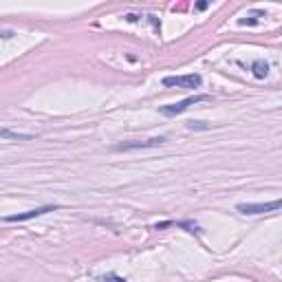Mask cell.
Here are the masks:
<instances>
[{
    "instance_id": "obj_7",
    "label": "cell",
    "mask_w": 282,
    "mask_h": 282,
    "mask_svg": "<svg viewBox=\"0 0 282 282\" xmlns=\"http://www.w3.org/2000/svg\"><path fill=\"white\" fill-rule=\"evenodd\" d=\"M260 18H265V11H260V9H256V11H249V16H245V18H240L238 20V25H258L260 22Z\"/></svg>"
},
{
    "instance_id": "obj_6",
    "label": "cell",
    "mask_w": 282,
    "mask_h": 282,
    "mask_svg": "<svg viewBox=\"0 0 282 282\" xmlns=\"http://www.w3.org/2000/svg\"><path fill=\"white\" fill-rule=\"evenodd\" d=\"M251 73H254V77L263 79V77H267V73H269V64H267L265 60H256L254 64H251Z\"/></svg>"
},
{
    "instance_id": "obj_4",
    "label": "cell",
    "mask_w": 282,
    "mask_h": 282,
    "mask_svg": "<svg viewBox=\"0 0 282 282\" xmlns=\"http://www.w3.org/2000/svg\"><path fill=\"white\" fill-rule=\"evenodd\" d=\"M57 205H42V207H35V210H29V212H22V214H11V216H5V223H25V220H31V218H38L42 214H49V212H55Z\"/></svg>"
},
{
    "instance_id": "obj_1",
    "label": "cell",
    "mask_w": 282,
    "mask_h": 282,
    "mask_svg": "<svg viewBox=\"0 0 282 282\" xmlns=\"http://www.w3.org/2000/svg\"><path fill=\"white\" fill-rule=\"evenodd\" d=\"M210 97L207 95H194V97H188V99H181V102H176V104H170V106H161V115H166V117H174V115H181L185 113L190 106H194V104L198 102H207Z\"/></svg>"
},
{
    "instance_id": "obj_9",
    "label": "cell",
    "mask_w": 282,
    "mask_h": 282,
    "mask_svg": "<svg viewBox=\"0 0 282 282\" xmlns=\"http://www.w3.org/2000/svg\"><path fill=\"white\" fill-rule=\"evenodd\" d=\"M104 282H126V280H124V278H119V276H115V273H110V276L104 278Z\"/></svg>"
},
{
    "instance_id": "obj_5",
    "label": "cell",
    "mask_w": 282,
    "mask_h": 282,
    "mask_svg": "<svg viewBox=\"0 0 282 282\" xmlns=\"http://www.w3.org/2000/svg\"><path fill=\"white\" fill-rule=\"evenodd\" d=\"M161 144H166V137H152L146 141H126V144H117L115 150L128 152V150H144V148H157Z\"/></svg>"
},
{
    "instance_id": "obj_8",
    "label": "cell",
    "mask_w": 282,
    "mask_h": 282,
    "mask_svg": "<svg viewBox=\"0 0 282 282\" xmlns=\"http://www.w3.org/2000/svg\"><path fill=\"white\" fill-rule=\"evenodd\" d=\"M3 139L5 141H9V139H16V141H29V139H33V135H22V132H11L9 128H3Z\"/></svg>"
},
{
    "instance_id": "obj_2",
    "label": "cell",
    "mask_w": 282,
    "mask_h": 282,
    "mask_svg": "<svg viewBox=\"0 0 282 282\" xmlns=\"http://www.w3.org/2000/svg\"><path fill=\"white\" fill-rule=\"evenodd\" d=\"M201 84H203V79H201V75H196V73L163 77V86H174V88H198Z\"/></svg>"
},
{
    "instance_id": "obj_3",
    "label": "cell",
    "mask_w": 282,
    "mask_h": 282,
    "mask_svg": "<svg viewBox=\"0 0 282 282\" xmlns=\"http://www.w3.org/2000/svg\"><path fill=\"white\" fill-rule=\"evenodd\" d=\"M236 210L243 214H269V212L282 210V198L269 201V203H240V205H236Z\"/></svg>"
}]
</instances>
